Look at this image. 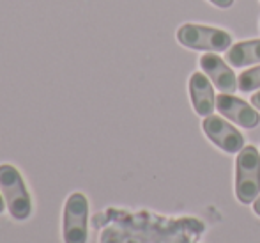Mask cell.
<instances>
[{"label":"cell","mask_w":260,"mask_h":243,"mask_svg":"<svg viewBox=\"0 0 260 243\" xmlns=\"http://www.w3.org/2000/svg\"><path fill=\"white\" fill-rule=\"evenodd\" d=\"M251 105H253L257 110H260V91H258V93H255L253 96H251Z\"/></svg>","instance_id":"12"},{"label":"cell","mask_w":260,"mask_h":243,"mask_svg":"<svg viewBox=\"0 0 260 243\" xmlns=\"http://www.w3.org/2000/svg\"><path fill=\"white\" fill-rule=\"evenodd\" d=\"M225 59L232 68H248L260 64V39L236 43L226 50Z\"/></svg>","instance_id":"9"},{"label":"cell","mask_w":260,"mask_h":243,"mask_svg":"<svg viewBox=\"0 0 260 243\" xmlns=\"http://www.w3.org/2000/svg\"><path fill=\"white\" fill-rule=\"evenodd\" d=\"M211 4H214L219 9H229V7L234 6V0H209Z\"/></svg>","instance_id":"11"},{"label":"cell","mask_w":260,"mask_h":243,"mask_svg":"<svg viewBox=\"0 0 260 243\" xmlns=\"http://www.w3.org/2000/svg\"><path fill=\"white\" fill-rule=\"evenodd\" d=\"M189 96H191L193 109L199 116L207 117L212 116L216 109L214 87L209 76L202 71H197L189 78Z\"/></svg>","instance_id":"8"},{"label":"cell","mask_w":260,"mask_h":243,"mask_svg":"<svg viewBox=\"0 0 260 243\" xmlns=\"http://www.w3.org/2000/svg\"><path fill=\"white\" fill-rule=\"evenodd\" d=\"M7 209V206H6V201H4V195L2 192H0V215H2L4 211Z\"/></svg>","instance_id":"14"},{"label":"cell","mask_w":260,"mask_h":243,"mask_svg":"<svg viewBox=\"0 0 260 243\" xmlns=\"http://www.w3.org/2000/svg\"><path fill=\"white\" fill-rule=\"evenodd\" d=\"M216 109L223 117L230 119L239 126L251 130L260 124V114L253 105L246 103L244 99L234 96V94H219L216 96Z\"/></svg>","instance_id":"6"},{"label":"cell","mask_w":260,"mask_h":243,"mask_svg":"<svg viewBox=\"0 0 260 243\" xmlns=\"http://www.w3.org/2000/svg\"><path fill=\"white\" fill-rule=\"evenodd\" d=\"M260 195V153L255 146H244L236 160V197L241 204H253Z\"/></svg>","instance_id":"2"},{"label":"cell","mask_w":260,"mask_h":243,"mask_svg":"<svg viewBox=\"0 0 260 243\" xmlns=\"http://www.w3.org/2000/svg\"><path fill=\"white\" fill-rule=\"evenodd\" d=\"M253 211H255V215L260 217V195L253 201Z\"/></svg>","instance_id":"13"},{"label":"cell","mask_w":260,"mask_h":243,"mask_svg":"<svg viewBox=\"0 0 260 243\" xmlns=\"http://www.w3.org/2000/svg\"><path fill=\"white\" fill-rule=\"evenodd\" d=\"M202 130L207 139L225 153H239L244 147V137L236 126L218 116H207L202 121Z\"/></svg>","instance_id":"5"},{"label":"cell","mask_w":260,"mask_h":243,"mask_svg":"<svg viewBox=\"0 0 260 243\" xmlns=\"http://www.w3.org/2000/svg\"><path fill=\"white\" fill-rule=\"evenodd\" d=\"M0 192L7 211L14 220H27L32 215V197L21 172L11 164H0Z\"/></svg>","instance_id":"1"},{"label":"cell","mask_w":260,"mask_h":243,"mask_svg":"<svg viewBox=\"0 0 260 243\" xmlns=\"http://www.w3.org/2000/svg\"><path fill=\"white\" fill-rule=\"evenodd\" d=\"M64 243H87L89 240V199L82 192H73L66 199L62 213Z\"/></svg>","instance_id":"4"},{"label":"cell","mask_w":260,"mask_h":243,"mask_svg":"<svg viewBox=\"0 0 260 243\" xmlns=\"http://www.w3.org/2000/svg\"><path fill=\"white\" fill-rule=\"evenodd\" d=\"M202 71L209 76V80L212 82V86L218 91L226 94H234L239 87H237V76L234 73V69L219 57L218 53L207 51L200 57L199 61Z\"/></svg>","instance_id":"7"},{"label":"cell","mask_w":260,"mask_h":243,"mask_svg":"<svg viewBox=\"0 0 260 243\" xmlns=\"http://www.w3.org/2000/svg\"><path fill=\"white\" fill-rule=\"evenodd\" d=\"M237 87L243 93H253V91L260 89V64L241 73L237 76Z\"/></svg>","instance_id":"10"},{"label":"cell","mask_w":260,"mask_h":243,"mask_svg":"<svg viewBox=\"0 0 260 243\" xmlns=\"http://www.w3.org/2000/svg\"><path fill=\"white\" fill-rule=\"evenodd\" d=\"M177 41L189 50L199 51H226L232 45L234 38L230 32L218 27H209V25L199 23H184L177 31Z\"/></svg>","instance_id":"3"}]
</instances>
